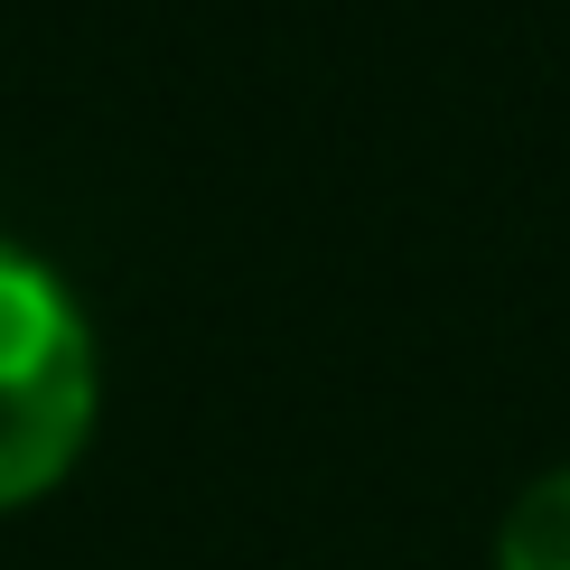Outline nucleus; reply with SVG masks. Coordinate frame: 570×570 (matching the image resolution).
<instances>
[{
	"instance_id": "obj_2",
	"label": "nucleus",
	"mask_w": 570,
	"mask_h": 570,
	"mask_svg": "<svg viewBox=\"0 0 570 570\" xmlns=\"http://www.w3.org/2000/svg\"><path fill=\"white\" fill-rule=\"evenodd\" d=\"M495 570H570V468L524 478V495L505 505V533H495Z\"/></svg>"
},
{
	"instance_id": "obj_1",
	"label": "nucleus",
	"mask_w": 570,
	"mask_h": 570,
	"mask_svg": "<svg viewBox=\"0 0 570 570\" xmlns=\"http://www.w3.org/2000/svg\"><path fill=\"white\" fill-rule=\"evenodd\" d=\"M94 431V327L38 253L0 244V505L57 487Z\"/></svg>"
}]
</instances>
